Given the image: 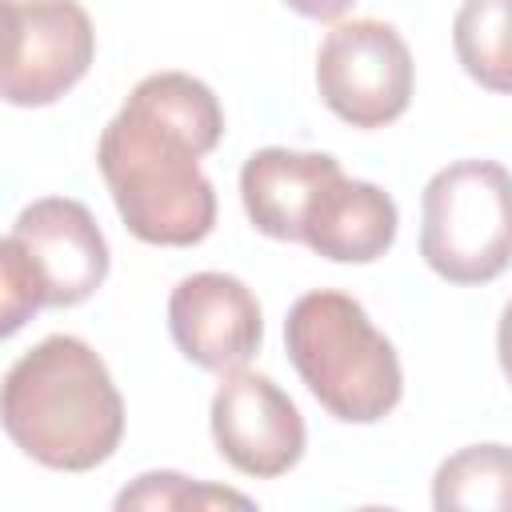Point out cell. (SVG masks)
<instances>
[{
    "label": "cell",
    "instance_id": "obj_1",
    "mask_svg": "<svg viewBox=\"0 0 512 512\" xmlns=\"http://www.w3.org/2000/svg\"><path fill=\"white\" fill-rule=\"evenodd\" d=\"M224 136L216 92L188 72L144 76L96 144L124 228L160 248H192L216 228V188L200 172Z\"/></svg>",
    "mask_w": 512,
    "mask_h": 512
},
{
    "label": "cell",
    "instance_id": "obj_16",
    "mask_svg": "<svg viewBox=\"0 0 512 512\" xmlns=\"http://www.w3.org/2000/svg\"><path fill=\"white\" fill-rule=\"evenodd\" d=\"M292 12H300V16H308V20H336V16H344L356 0H284Z\"/></svg>",
    "mask_w": 512,
    "mask_h": 512
},
{
    "label": "cell",
    "instance_id": "obj_6",
    "mask_svg": "<svg viewBox=\"0 0 512 512\" xmlns=\"http://www.w3.org/2000/svg\"><path fill=\"white\" fill-rule=\"evenodd\" d=\"M96 60V28L76 0H4L0 92L12 108L56 104Z\"/></svg>",
    "mask_w": 512,
    "mask_h": 512
},
{
    "label": "cell",
    "instance_id": "obj_2",
    "mask_svg": "<svg viewBox=\"0 0 512 512\" xmlns=\"http://www.w3.org/2000/svg\"><path fill=\"white\" fill-rule=\"evenodd\" d=\"M4 432L44 468L92 472L124 440V400L80 336H44L4 376Z\"/></svg>",
    "mask_w": 512,
    "mask_h": 512
},
{
    "label": "cell",
    "instance_id": "obj_4",
    "mask_svg": "<svg viewBox=\"0 0 512 512\" xmlns=\"http://www.w3.org/2000/svg\"><path fill=\"white\" fill-rule=\"evenodd\" d=\"M420 256L448 284H488L512 264V176L496 160H452L420 196Z\"/></svg>",
    "mask_w": 512,
    "mask_h": 512
},
{
    "label": "cell",
    "instance_id": "obj_13",
    "mask_svg": "<svg viewBox=\"0 0 512 512\" xmlns=\"http://www.w3.org/2000/svg\"><path fill=\"white\" fill-rule=\"evenodd\" d=\"M452 48L480 88L512 96V0H464L452 20Z\"/></svg>",
    "mask_w": 512,
    "mask_h": 512
},
{
    "label": "cell",
    "instance_id": "obj_14",
    "mask_svg": "<svg viewBox=\"0 0 512 512\" xmlns=\"http://www.w3.org/2000/svg\"><path fill=\"white\" fill-rule=\"evenodd\" d=\"M116 508H160V512H184V508H252V496L204 480H188L180 472H144L136 476L120 496Z\"/></svg>",
    "mask_w": 512,
    "mask_h": 512
},
{
    "label": "cell",
    "instance_id": "obj_7",
    "mask_svg": "<svg viewBox=\"0 0 512 512\" xmlns=\"http://www.w3.org/2000/svg\"><path fill=\"white\" fill-rule=\"evenodd\" d=\"M28 264L44 308L84 304L108 280V240L96 216L72 196L32 200L4 236Z\"/></svg>",
    "mask_w": 512,
    "mask_h": 512
},
{
    "label": "cell",
    "instance_id": "obj_8",
    "mask_svg": "<svg viewBox=\"0 0 512 512\" xmlns=\"http://www.w3.org/2000/svg\"><path fill=\"white\" fill-rule=\"evenodd\" d=\"M208 420L220 456L256 480H272L296 468L308 444V428L292 396L272 376L248 368L224 372Z\"/></svg>",
    "mask_w": 512,
    "mask_h": 512
},
{
    "label": "cell",
    "instance_id": "obj_3",
    "mask_svg": "<svg viewBox=\"0 0 512 512\" xmlns=\"http://www.w3.org/2000/svg\"><path fill=\"white\" fill-rule=\"evenodd\" d=\"M284 348L308 392L344 424H376L404 396L392 340L348 292H304L284 320Z\"/></svg>",
    "mask_w": 512,
    "mask_h": 512
},
{
    "label": "cell",
    "instance_id": "obj_15",
    "mask_svg": "<svg viewBox=\"0 0 512 512\" xmlns=\"http://www.w3.org/2000/svg\"><path fill=\"white\" fill-rule=\"evenodd\" d=\"M0 308H4V336H12V332H20L40 308H44V300H40V288H36V280H32V272H28V264L20 260V252L4 240L0 244Z\"/></svg>",
    "mask_w": 512,
    "mask_h": 512
},
{
    "label": "cell",
    "instance_id": "obj_9",
    "mask_svg": "<svg viewBox=\"0 0 512 512\" xmlns=\"http://www.w3.org/2000/svg\"><path fill=\"white\" fill-rule=\"evenodd\" d=\"M168 332L184 360L224 376L260 352L264 316L244 280L228 272H192L168 296Z\"/></svg>",
    "mask_w": 512,
    "mask_h": 512
},
{
    "label": "cell",
    "instance_id": "obj_5",
    "mask_svg": "<svg viewBox=\"0 0 512 512\" xmlns=\"http://www.w3.org/2000/svg\"><path fill=\"white\" fill-rule=\"evenodd\" d=\"M416 64L404 36L372 16L340 20L316 52V88L332 116L352 128H384L412 104Z\"/></svg>",
    "mask_w": 512,
    "mask_h": 512
},
{
    "label": "cell",
    "instance_id": "obj_10",
    "mask_svg": "<svg viewBox=\"0 0 512 512\" xmlns=\"http://www.w3.org/2000/svg\"><path fill=\"white\" fill-rule=\"evenodd\" d=\"M332 176H340V160L328 152H292V148L252 152L240 168V200L252 228L272 240L300 244L304 220Z\"/></svg>",
    "mask_w": 512,
    "mask_h": 512
},
{
    "label": "cell",
    "instance_id": "obj_17",
    "mask_svg": "<svg viewBox=\"0 0 512 512\" xmlns=\"http://www.w3.org/2000/svg\"><path fill=\"white\" fill-rule=\"evenodd\" d=\"M496 356H500V368L512 384V300L504 304V316H500V328H496Z\"/></svg>",
    "mask_w": 512,
    "mask_h": 512
},
{
    "label": "cell",
    "instance_id": "obj_12",
    "mask_svg": "<svg viewBox=\"0 0 512 512\" xmlns=\"http://www.w3.org/2000/svg\"><path fill=\"white\" fill-rule=\"evenodd\" d=\"M432 504L440 512H512V448L468 444L452 452L432 476Z\"/></svg>",
    "mask_w": 512,
    "mask_h": 512
},
{
    "label": "cell",
    "instance_id": "obj_11",
    "mask_svg": "<svg viewBox=\"0 0 512 512\" xmlns=\"http://www.w3.org/2000/svg\"><path fill=\"white\" fill-rule=\"evenodd\" d=\"M400 212L396 200L368 180H348L344 172L332 176L308 220L300 244H308L316 256L336 260V264H372L396 244Z\"/></svg>",
    "mask_w": 512,
    "mask_h": 512
}]
</instances>
